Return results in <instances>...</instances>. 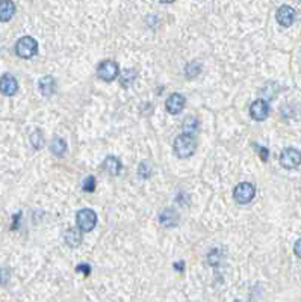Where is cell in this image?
<instances>
[{
  "mask_svg": "<svg viewBox=\"0 0 301 302\" xmlns=\"http://www.w3.org/2000/svg\"><path fill=\"white\" fill-rule=\"evenodd\" d=\"M174 153L179 157H191L195 153V141L189 135H180L174 139Z\"/></svg>",
  "mask_w": 301,
  "mask_h": 302,
  "instance_id": "1",
  "label": "cell"
},
{
  "mask_svg": "<svg viewBox=\"0 0 301 302\" xmlns=\"http://www.w3.org/2000/svg\"><path fill=\"white\" fill-rule=\"evenodd\" d=\"M36 51H38V42L32 36H23L15 44V53L18 57L30 59L36 54Z\"/></svg>",
  "mask_w": 301,
  "mask_h": 302,
  "instance_id": "2",
  "label": "cell"
},
{
  "mask_svg": "<svg viewBox=\"0 0 301 302\" xmlns=\"http://www.w3.org/2000/svg\"><path fill=\"white\" fill-rule=\"evenodd\" d=\"M255 195H256V188L248 182L239 183L233 191V198L238 204H248L255 198Z\"/></svg>",
  "mask_w": 301,
  "mask_h": 302,
  "instance_id": "3",
  "label": "cell"
},
{
  "mask_svg": "<svg viewBox=\"0 0 301 302\" xmlns=\"http://www.w3.org/2000/svg\"><path fill=\"white\" fill-rule=\"evenodd\" d=\"M76 221H77V227L82 231H91L97 224V215L91 209H82L77 212Z\"/></svg>",
  "mask_w": 301,
  "mask_h": 302,
  "instance_id": "4",
  "label": "cell"
},
{
  "mask_svg": "<svg viewBox=\"0 0 301 302\" xmlns=\"http://www.w3.org/2000/svg\"><path fill=\"white\" fill-rule=\"evenodd\" d=\"M280 165L286 169H294L301 165V151L297 148H286L280 156Z\"/></svg>",
  "mask_w": 301,
  "mask_h": 302,
  "instance_id": "5",
  "label": "cell"
},
{
  "mask_svg": "<svg viewBox=\"0 0 301 302\" xmlns=\"http://www.w3.org/2000/svg\"><path fill=\"white\" fill-rule=\"evenodd\" d=\"M97 76L105 82H112L118 76V65L114 61H105L97 68Z\"/></svg>",
  "mask_w": 301,
  "mask_h": 302,
  "instance_id": "6",
  "label": "cell"
},
{
  "mask_svg": "<svg viewBox=\"0 0 301 302\" xmlns=\"http://www.w3.org/2000/svg\"><path fill=\"white\" fill-rule=\"evenodd\" d=\"M295 9L288 6V5H283L277 9V14H276V18L279 21L280 26H285V27H289L294 21H295Z\"/></svg>",
  "mask_w": 301,
  "mask_h": 302,
  "instance_id": "7",
  "label": "cell"
},
{
  "mask_svg": "<svg viewBox=\"0 0 301 302\" xmlns=\"http://www.w3.org/2000/svg\"><path fill=\"white\" fill-rule=\"evenodd\" d=\"M18 91V83H17V79L12 76V74H3L0 77V92L3 95H14L15 92Z\"/></svg>",
  "mask_w": 301,
  "mask_h": 302,
  "instance_id": "8",
  "label": "cell"
},
{
  "mask_svg": "<svg viewBox=\"0 0 301 302\" xmlns=\"http://www.w3.org/2000/svg\"><path fill=\"white\" fill-rule=\"evenodd\" d=\"M268 113H270V107H268V103H267L265 100H256V101L252 104V107H250V115H252V118L256 119V121H264V119H267Z\"/></svg>",
  "mask_w": 301,
  "mask_h": 302,
  "instance_id": "9",
  "label": "cell"
},
{
  "mask_svg": "<svg viewBox=\"0 0 301 302\" xmlns=\"http://www.w3.org/2000/svg\"><path fill=\"white\" fill-rule=\"evenodd\" d=\"M183 106H185V97L180 95V94H177V92H176V94H171V95L167 98V101H165L167 110H168L170 113H173V115L180 113L182 109H183Z\"/></svg>",
  "mask_w": 301,
  "mask_h": 302,
  "instance_id": "10",
  "label": "cell"
},
{
  "mask_svg": "<svg viewBox=\"0 0 301 302\" xmlns=\"http://www.w3.org/2000/svg\"><path fill=\"white\" fill-rule=\"evenodd\" d=\"M38 86H39V91H41L42 95L50 97V95H53L55 91H56V80H55L52 76H44V77L39 79Z\"/></svg>",
  "mask_w": 301,
  "mask_h": 302,
  "instance_id": "11",
  "label": "cell"
},
{
  "mask_svg": "<svg viewBox=\"0 0 301 302\" xmlns=\"http://www.w3.org/2000/svg\"><path fill=\"white\" fill-rule=\"evenodd\" d=\"M159 221L164 227L173 228L179 224V213L173 209H167L159 215Z\"/></svg>",
  "mask_w": 301,
  "mask_h": 302,
  "instance_id": "12",
  "label": "cell"
},
{
  "mask_svg": "<svg viewBox=\"0 0 301 302\" xmlns=\"http://www.w3.org/2000/svg\"><path fill=\"white\" fill-rule=\"evenodd\" d=\"M103 168L109 175H118L120 171H121V162L115 156H108L105 163H103Z\"/></svg>",
  "mask_w": 301,
  "mask_h": 302,
  "instance_id": "13",
  "label": "cell"
},
{
  "mask_svg": "<svg viewBox=\"0 0 301 302\" xmlns=\"http://www.w3.org/2000/svg\"><path fill=\"white\" fill-rule=\"evenodd\" d=\"M64 239H65V244L71 248H76L80 245L82 242V234L77 228H68L64 234Z\"/></svg>",
  "mask_w": 301,
  "mask_h": 302,
  "instance_id": "14",
  "label": "cell"
},
{
  "mask_svg": "<svg viewBox=\"0 0 301 302\" xmlns=\"http://www.w3.org/2000/svg\"><path fill=\"white\" fill-rule=\"evenodd\" d=\"M15 12V5L14 2H9V0H3L0 2V21H9L12 18Z\"/></svg>",
  "mask_w": 301,
  "mask_h": 302,
  "instance_id": "15",
  "label": "cell"
},
{
  "mask_svg": "<svg viewBox=\"0 0 301 302\" xmlns=\"http://www.w3.org/2000/svg\"><path fill=\"white\" fill-rule=\"evenodd\" d=\"M50 151L55 154V156H62L65 151H67V144H65V141L64 139H61V138H55L53 141H52V144H50Z\"/></svg>",
  "mask_w": 301,
  "mask_h": 302,
  "instance_id": "16",
  "label": "cell"
},
{
  "mask_svg": "<svg viewBox=\"0 0 301 302\" xmlns=\"http://www.w3.org/2000/svg\"><path fill=\"white\" fill-rule=\"evenodd\" d=\"M197 126H198L197 119L192 118V116H188L185 119V123H183V135H189L191 136L197 130Z\"/></svg>",
  "mask_w": 301,
  "mask_h": 302,
  "instance_id": "17",
  "label": "cell"
},
{
  "mask_svg": "<svg viewBox=\"0 0 301 302\" xmlns=\"http://www.w3.org/2000/svg\"><path fill=\"white\" fill-rule=\"evenodd\" d=\"M200 71H202V64H200V62H191V64H188V67H186L185 74H186L188 79H194L195 76L200 74Z\"/></svg>",
  "mask_w": 301,
  "mask_h": 302,
  "instance_id": "18",
  "label": "cell"
},
{
  "mask_svg": "<svg viewBox=\"0 0 301 302\" xmlns=\"http://www.w3.org/2000/svg\"><path fill=\"white\" fill-rule=\"evenodd\" d=\"M135 77H136L135 70H124V71H123V76H121V85L126 86V88L130 86V83H133Z\"/></svg>",
  "mask_w": 301,
  "mask_h": 302,
  "instance_id": "19",
  "label": "cell"
},
{
  "mask_svg": "<svg viewBox=\"0 0 301 302\" xmlns=\"http://www.w3.org/2000/svg\"><path fill=\"white\" fill-rule=\"evenodd\" d=\"M138 174H139V177L141 178H148L150 175H152V168H150V165L147 163V162H141V165H139V169H138Z\"/></svg>",
  "mask_w": 301,
  "mask_h": 302,
  "instance_id": "20",
  "label": "cell"
},
{
  "mask_svg": "<svg viewBox=\"0 0 301 302\" xmlns=\"http://www.w3.org/2000/svg\"><path fill=\"white\" fill-rule=\"evenodd\" d=\"M82 188H83L85 192H94V189H95V178H94L92 175L86 177V178L83 180Z\"/></svg>",
  "mask_w": 301,
  "mask_h": 302,
  "instance_id": "21",
  "label": "cell"
},
{
  "mask_svg": "<svg viewBox=\"0 0 301 302\" xmlns=\"http://www.w3.org/2000/svg\"><path fill=\"white\" fill-rule=\"evenodd\" d=\"M30 141H32V144H33V148H41L42 144H44V139H42V135H41L39 130H36V132L30 136Z\"/></svg>",
  "mask_w": 301,
  "mask_h": 302,
  "instance_id": "22",
  "label": "cell"
},
{
  "mask_svg": "<svg viewBox=\"0 0 301 302\" xmlns=\"http://www.w3.org/2000/svg\"><path fill=\"white\" fill-rule=\"evenodd\" d=\"M9 277H11L9 269H6V268L0 269V284L2 286H6V283L9 281Z\"/></svg>",
  "mask_w": 301,
  "mask_h": 302,
  "instance_id": "23",
  "label": "cell"
},
{
  "mask_svg": "<svg viewBox=\"0 0 301 302\" xmlns=\"http://www.w3.org/2000/svg\"><path fill=\"white\" fill-rule=\"evenodd\" d=\"M255 148L259 151V154H261V157H262V160H268V148H265V147H261V145H258V144H255Z\"/></svg>",
  "mask_w": 301,
  "mask_h": 302,
  "instance_id": "24",
  "label": "cell"
},
{
  "mask_svg": "<svg viewBox=\"0 0 301 302\" xmlns=\"http://www.w3.org/2000/svg\"><path fill=\"white\" fill-rule=\"evenodd\" d=\"M76 271H77V272H83L85 277H88V275L91 274V268H89L88 265H79V266L76 268Z\"/></svg>",
  "mask_w": 301,
  "mask_h": 302,
  "instance_id": "25",
  "label": "cell"
},
{
  "mask_svg": "<svg viewBox=\"0 0 301 302\" xmlns=\"http://www.w3.org/2000/svg\"><path fill=\"white\" fill-rule=\"evenodd\" d=\"M294 253H295L297 257H300L301 259V239H298V240L295 242V245H294Z\"/></svg>",
  "mask_w": 301,
  "mask_h": 302,
  "instance_id": "26",
  "label": "cell"
},
{
  "mask_svg": "<svg viewBox=\"0 0 301 302\" xmlns=\"http://www.w3.org/2000/svg\"><path fill=\"white\" fill-rule=\"evenodd\" d=\"M182 265H183V263H176V266H174V268H176L177 271H182V269H183V266H182Z\"/></svg>",
  "mask_w": 301,
  "mask_h": 302,
  "instance_id": "27",
  "label": "cell"
},
{
  "mask_svg": "<svg viewBox=\"0 0 301 302\" xmlns=\"http://www.w3.org/2000/svg\"><path fill=\"white\" fill-rule=\"evenodd\" d=\"M236 302H239V301H236Z\"/></svg>",
  "mask_w": 301,
  "mask_h": 302,
  "instance_id": "28",
  "label": "cell"
}]
</instances>
